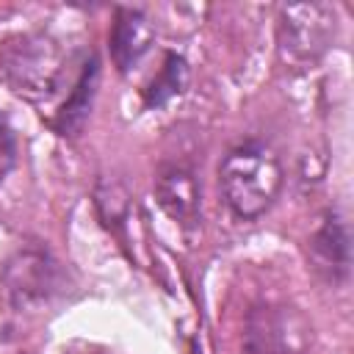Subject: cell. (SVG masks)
Listing matches in <instances>:
<instances>
[{
	"label": "cell",
	"mask_w": 354,
	"mask_h": 354,
	"mask_svg": "<svg viewBox=\"0 0 354 354\" xmlns=\"http://www.w3.org/2000/svg\"><path fill=\"white\" fill-rule=\"evenodd\" d=\"M282 180L285 174L277 152L257 138L235 144L218 166V188L224 205L241 221L260 218L277 202Z\"/></svg>",
	"instance_id": "cell-1"
},
{
	"label": "cell",
	"mask_w": 354,
	"mask_h": 354,
	"mask_svg": "<svg viewBox=\"0 0 354 354\" xmlns=\"http://www.w3.org/2000/svg\"><path fill=\"white\" fill-rule=\"evenodd\" d=\"M66 66L69 55L50 33L30 30L0 41V77L17 97L33 105H44L61 91Z\"/></svg>",
	"instance_id": "cell-2"
},
{
	"label": "cell",
	"mask_w": 354,
	"mask_h": 354,
	"mask_svg": "<svg viewBox=\"0 0 354 354\" xmlns=\"http://www.w3.org/2000/svg\"><path fill=\"white\" fill-rule=\"evenodd\" d=\"M69 274L44 243H22L0 266V296L14 313H36L66 293Z\"/></svg>",
	"instance_id": "cell-3"
},
{
	"label": "cell",
	"mask_w": 354,
	"mask_h": 354,
	"mask_svg": "<svg viewBox=\"0 0 354 354\" xmlns=\"http://www.w3.org/2000/svg\"><path fill=\"white\" fill-rule=\"evenodd\" d=\"M337 17L326 3H290L277 17V53L288 69H310L332 47Z\"/></svg>",
	"instance_id": "cell-4"
},
{
	"label": "cell",
	"mask_w": 354,
	"mask_h": 354,
	"mask_svg": "<svg viewBox=\"0 0 354 354\" xmlns=\"http://www.w3.org/2000/svg\"><path fill=\"white\" fill-rule=\"evenodd\" d=\"M313 326L288 301H260L246 313L243 354H310Z\"/></svg>",
	"instance_id": "cell-5"
},
{
	"label": "cell",
	"mask_w": 354,
	"mask_h": 354,
	"mask_svg": "<svg viewBox=\"0 0 354 354\" xmlns=\"http://www.w3.org/2000/svg\"><path fill=\"white\" fill-rule=\"evenodd\" d=\"M155 199L177 227H183L185 232L196 230L202 218V188L194 166L183 160L163 163L155 177Z\"/></svg>",
	"instance_id": "cell-6"
},
{
	"label": "cell",
	"mask_w": 354,
	"mask_h": 354,
	"mask_svg": "<svg viewBox=\"0 0 354 354\" xmlns=\"http://www.w3.org/2000/svg\"><path fill=\"white\" fill-rule=\"evenodd\" d=\"M307 263L310 268L332 285L348 279L351 271V235L348 224L337 210H326L307 241Z\"/></svg>",
	"instance_id": "cell-7"
},
{
	"label": "cell",
	"mask_w": 354,
	"mask_h": 354,
	"mask_svg": "<svg viewBox=\"0 0 354 354\" xmlns=\"http://www.w3.org/2000/svg\"><path fill=\"white\" fill-rule=\"evenodd\" d=\"M97 88H100V58L94 53H86L83 61H80V66H77V75H75L66 97H64V102L58 105V111L50 116L47 124L61 138L80 136V130L86 127L88 113L94 108Z\"/></svg>",
	"instance_id": "cell-8"
},
{
	"label": "cell",
	"mask_w": 354,
	"mask_h": 354,
	"mask_svg": "<svg viewBox=\"0 0 354 354\" xmlns=\"http://www.w3.org/2000/svg\"><path fill=\"white\" fill-rule=\"evenodd\" d=\"M152 39H155V28L141 8L116 6L113 22L108 30V53H111L113 66L122 75L138 66V61L149 53Z\"/></svg>",
	"instance_id": "cell-9"
},
{
	"label": "cell",
	"mask_w": 354,
	"mask_h": 354,
	"mask_svg": "<svg viewBox=\"0 0 354 354\" xmlns=\"http://www.w3.org/2000/svg\"><path fill=\"white\" fill-rule=\"evenodd\" d=\"M188 77H191V69H188L185 55L169 50V53L163 55L160 69H158V72L144 83V88H141V102H144V108L160 111V108H166L171 100L183 97L185 88H188Z\"/></svg>",
	"instance_id": "cell-10"
},
{
	"label": "cell",
	"mask_w": 354,
	"mask_h": 354,
	"mask_svg": "<svg viewBox=\"0 0 354 354\" xmlns=\"http://www.w3.org/2000/svg\"><path fill=\"white\" fill-rule=\"evenodd\" d=\"M94 207L102 227L122 238V230L127 227V218H130V194L124 191V185L116 180L100 177L94 188Z\"/></svg>",
	"instance_id": "cell-11"
},
{
	"label": "cell",
	"mask_w": 354,
	"mask_h": 354,
	"mask_svg": "<svg viewBox=\"0 0 354 354\" xmlns=\"http://www.w3.org/2000/svg\"><path fill=\"white\" fill-rule=\"evenodd\" d=\"M17 155H19V147H17L14 127H11L8 116L0 111V185H3L6 177L14 171V166H17Z\"/></svg>",
	"instance_id": "cell-12"
},
{
	"label": "cell",
	"mask_w": 354,
	"mask_h": 354,
	"mask_svg": "<svg viewBox=\"0 0 354 354\" xmlns=\"http://www.w3.org/2000/svg\"><path fill=\"white\" fill-rule=\"evenodd\" d=\"M191 354H202V346L196 340H191Z\"/></svg>",
	"instance_id": "cell-13"
}]
</instances>
